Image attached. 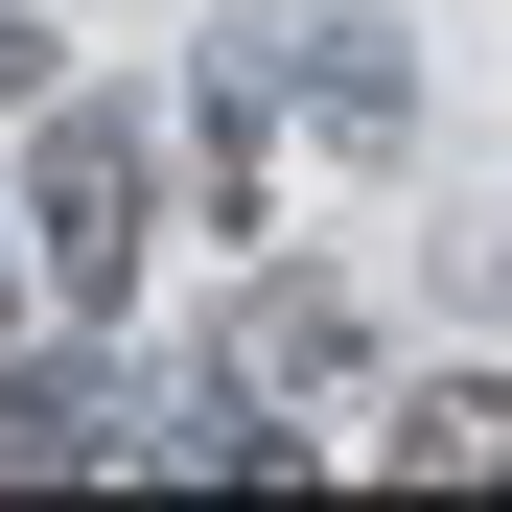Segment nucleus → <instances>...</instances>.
<instances>
[{
  "label": "nucleus",
  "mask_w": 512,
  "mask_h": 512,
  "mask_svg": "<svg viewBox=\"0 0 512 512\" xmlns=\"http://www.w3.org/2000/svg\"><path fill=\"white\" fill-rule=\"evenodd\" d=\"M140 210H163V187H140V117H47V94H24V233H47L70 303L140 280Z\"/></svg>",
  "instance_id": "f257e3e1"
},
{
  "label": "nucleus",
  "mask_w": 512,
  "mask_h": 512,
  "mask_svg": "<svg viewBox=\"0 0 512 512\" xmlns=\"http://www.w3.org/2000/svg\"><path fill=\"white\" fill-rule=\"evenodd\" d=\"M140 443H163V396L70 373V350H47V373H0V466H24V489H47V466H140Z\"/></svg>",
  "instance_id": "f03ea898"
},
{
  "label": "nucleus",
  "mask_w": 512,
  "mask_h": 512,
  "mask_svg": "<svg viewBox=\"0 0 512 512\" xmlns=\"http://www.w3.org/2000/svg\"><path fill=\"white\" fill-rule=\"evenodd\" d=\"M210 373H233V396H303V373H350V303H326V280H256Z\"/></svg>",
  "instance_id": "7ed1b4c3"
},
{
  "label": "nucleus",
  "mask_w": 512,
  "mask_h": 512,
  "mask_svg": "<svg viewBox=\"0 0 512 512\" xmlns=\"http://www.w3.org/2000/svg\"><path fill=\"white\" fill-rule=\"evenodd\" d=\"M373 466H419V489H443V466H512V373H419L373 419Z\"/></svg>",
  "instance_id": "20e7f679"
},
{
  "label": "nucleus",
  "mask_w": 512,
  "mask_h": 512,
  "mask_svg": "<svg viewBox=\"0 0 512 512\" xmlns=\"http://www.w3.org/2000/svg\"><path fill=\"white\" fill-rule=\"evenodd\" d=\"M303 94H326V117H350V140H396V117H419V94H396V47H373V24H326V70H303Z\"/></svg>",
  "instance_id": "39448f33"
},
{
  "label": "nucleus",
  "mask_w": 512,
  "mask_h": 512,
  "mask_svg": "<svg viewBox=\"0 0 512 512\" xmlns=\"http://www.w3.org/2000/svg\"><path fill=\"white\" fill-rule=\"evenodd\" d=\"M24 94H47V24H24V0H0V117H24Z\"/></svg>",
  "instance_id": "423d86ee"
}]
</instances>
